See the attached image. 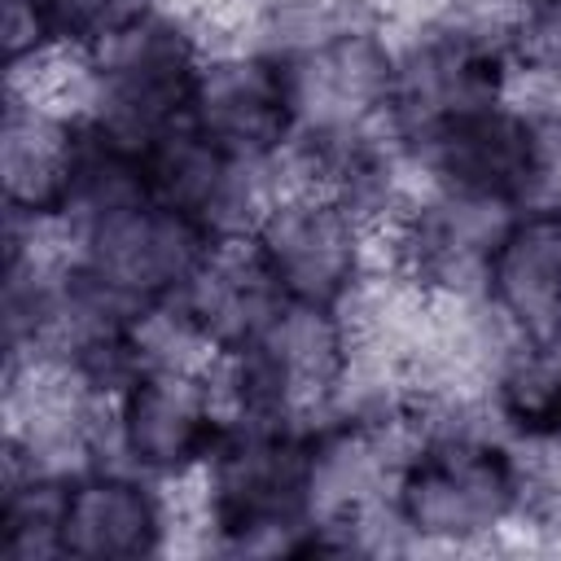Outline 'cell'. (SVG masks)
Masks as SVG:
<instances>
[{"instance_id":"obj_6","label":"cell","mask_w":561,"mask_h":561,"mask_svg":"<svg viewBox=\"0 0 561 561\" xmlns=\"http://www.w3.org/2000/svg\"><path fill=\"white\" fill-rule=\"evenodd\" d=\"M70 267L118 311L136 320H158L224 241L197 215L162 202L158 193H123L66 228Z\"/></svg>"},{"instance_id":"obj_9","label":"cell","mask_w":561,"mask_h":561,"mask_svg":"<svg viewBox=\"0 0 561 561\" xmlns=\"http://www.w3.org/2000/svg\"><path fill=\"white\" fill-rule=\"evenodd\" d=\"M188 123L228 158L280 175L298 145L289 61L259 39L215 44L197 70Z\"/></svg>"},{"instance_id":"obj_5","label":"cell","mask_w":561,"mask_h":561,"mask_svg":"<svg viewBox=\"0 0 561 561\" xmlns=\"http://www.w3.org/2000/svg\"><path fill=\"white\" fill-rule=\"evenodd\" d=\"M232 421L320 425L359 399V351L346 311L280 302L267 324L215 359Z\"/></svg>"},{"instance_id":"obj_19","label":"cell","mask_w":561,"mask_h":561,"mask_svg":"<svg viewBox=\"0 0 561 561\" xmlns=\"http://www.w3.org/2000/svg\"><path fill=\"white\" fill-rule=\"evenodd\" d=\"M548 447H557V451H561V421H557V430L548 434Z\"/></svg>"},{"instance_id":"obj_3","label":"cell","mask_w":561,"mask_h":561,"mask_svg":"<svg viewBox=\"0 0 561 561\" xmlns=\"http://www.w3.org/2000/svg\"><path fill=\"white\" fill-rule=\"evenodd\" d=\"M517 66L486 4L456 0L394 35L386 136L412 162L447 131L517 101Z\"/></svg>"},{"instance_id":"obj_13","label":"cell","mask_w":561,"mask_h":561,"mask_svg":"<svg viewBox=\"0 0 561 561\" xmlns=\"http://www.w3.org/2000/svg\"><path fill=\"white\" fill-rule=\"evenodd\" d=\"M478 302L500 346L561 351V210H513L504 219Z\"/></svg>"},{"instance_id":"obj_16","label":"cell","mask_w":561,"mask_h":561,"mask_svg":"<svg viewBox=\"0 0 561 561\" xmlns=\"http://www.w3.org/2000/svg\"><path fill=\"white\" fill-rule=\"evenodd\" d=\"M526 114V180L522 210H561V92L522 101Z\"/></svg>"},{"instance_id":"obj_2","label":"cell","mask_w":561,"mask_h":561,"mask_svg":"<svg viewBox=\"0 0 561 561\" xmlns=\"http://www.w3.org/2000/svg\"><path fill=\"white\" fill-rule=\"evenodd\" d=\"M193 526L206 548L316 552V425L232 421L193 482Z\"/></svg>"},{"instance_id":"obj_15","label":"cell","mask_w":561,"mask_h":561,"mask_svg":"<svg viewBox=\"0 0 561 561\" xmlns=\"http://www.w3.org/2000/svg\"><path fill=\"white\" fill-rule=\"evenodd\" d=\"M280 302L285 298L272 285L267 267L259 263L250 241L237 232L210 250V259L197 267V276L184 285L171 311L158 316V324L180 346L206 359H224L237 346H245Z\"/></svg>"},{"instance_id":"obj_10","label":"cell","mask_w":561,"mask_h":561,"mask_svg":"<svg viewBox=\"0 0 561 561\" xmlns=\"http://www.w3.org/2000/svg\"><path fill=\"white\" fill-rule=\"evenodd\" d=\"M276 53L289 61V79H294L298 140L386 131L394 35L381 22V13L342 18Z\"/></svg>"},{"instance_id":"obj_1","label":"cell","mask_w":561,"mask_h":561,"mask_svg":"<svg viewBox=\"0 0 561 561\" xmlns=\"http://www.w3.org/2000/svg\"><path fill=\"white\" fill-rule=\"evenodd\" d=\"M530 451L486 408H425L390 482L403 548H491L526 526Z\"/></svg>"},{"instance_id":"obj_11","label":"cell","mask_w":561,"mask_h":561,"mask_svg":"<svg viewBox=\"0 0 561 561\" xmlns=\"http://www.w3.org/2000/svg\"><path fill=\"white\" fill-rule=\"evenodd\" d=\"M504 210L456 197L447 188L412 184L377 224L381 272L430 298H478Z\"/></svg>"},{"instance_id":"obj_8","label":"cell","mask_w":561,"mask_h":561,"mask_svg":"<svg viewBox=\"0 0 561 561\" xmlns=\"http://www.w3.org/2000/svg\"><path fill=\"white\" fill-rule=\"evenodd\" d=\"M210 48L215 44L180 9H149L145 18L83 48V118L136 149H149L158 136L188 123L193 83Z\"/></svg>"},{"instance_id":"obj_12","label":"cell","mask_w":561,"mask_h":561,"mask_svg":"<svg viewBox=\"0 0 561 561\" xmlns=\"http://www.w3.org/2000/svg\"><path fill=\"white\" fill-rule=\"evenodd\" d=\"M175 486L96 456L66 473L57 543L70 561H145L175 539Z\"/></svg>"},{"instance_id":"obj_7","label":"cell","mask_w":561,"mask_h":561,"mask_svg":"<svg viewBox=\"0 0 561 561\" xmlns=\"http://www.w3.org/2000/svg\"><path fill=\"white\" fill-rule=\"evenodd\" d=\"M241 237L285 302L346 311L381 272L377 224L346 197L298 175L272 180Z\"/></svg>"},{"instance_id":"obj_18","label":"cell","mask_w":561,"mask_h":561,"mask_svg":"<svg viewBox=\"0 0 561 561\" xmlns=\"http://www.w3.org/2000/svg\"><path fill=\"white\" fill-rule=\"evenodd\" d=\"M158 4H167V0H48L57 26L66 35V44L79 48V53L92 48V44H101L105 35L123 31L127 22L145 18Z\"/></svg>"},{"instance_id":"obj_14","label":"cell","mask_w":561,"mask_h":561,"mask_svg":"<svg viewBox=\"0 0 561 561\" xmlns=\"http://www.w3.org/2000/svg\"><path fill=\"white\" fill-rule=\"evenodd\" d=\"M83 158V114L4 92L0 118V197L9 224L61 228Z\"/></svg>"},{"instance_id":"obj_17","label":"cell","mask_w":561,"mask_h":561,"mask_svg":"<svg viewBox=\"0 0 561 561\" xmlns=\"http://www.w3.org/2000/svg\"><path fill=\"white\" fill-rule=\"evenodd\" d=\"M0 44H4V75L31 70L53 53L70 48L48 0H0Z\"/></svg>"},{"instance_id":"obj_4","label":"cell","mask_w":561,"mask_h":561,"mask_svg":"<svg viewBox=\"0 0 561 561\" xmlns=\"http://www.w3.org/2000/svg\"><path fill=\"white\" fill-rule=\"evenodd\" d=\"M232 425L219 364L149 337V351L105 394V456L184 486Z\"/></svg>"}]
</instances>
